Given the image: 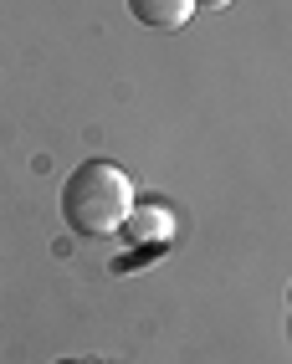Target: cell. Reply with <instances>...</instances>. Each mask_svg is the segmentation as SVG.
<instances>
[{
	"label": "cell",
	"mask_w": 292,
	"mask_h": 364,
	"mask_svg": "<svg viewBox=\"0 0 292 364\" xmlns=\"http://www.w3.org/2000/svg\"><path fill=\"white\" fill-rule=\"evenodd\" d=\"M134 215V180L113 159H87L62 185V221L77 236H113Z\"/></svg>",
	"instance_id": "1"
},
{
	"label": "cell",
	"mask_w": 292,
	"mask_h": 364,
	"mask_svg": "<svg viewBox=\"0 0 292 364\" xmlns=\"http://www.w3.org/2000/svg\"><path fill=\"white\" fill-rule=\"evenodd\" d=\"M129 16L149 31H180L195 16V0H129Z\"/></svg>",
	"instance_id": "2"
},
{
	"label": "cell",
	"mask_w": 292,
	"mask_h": 364,
	"mask_svg": "<svg viewBox=\"0 0 292 364\" xmlns=\"http://www.w3.org/2000/svg\"><path fill=\"white\" fill-rule=\"evenodd\" d=\"M231 0H195V11H226Z\"/></svg>",
	"instance_id": "3"
},
{
	"label": "cell",
	"mask_w": 292,
	"mask_h": 364,
	"mask_svg": "<svg viewBox=\"0 0 292 364\" xmlns=\"http://www.w3.org/2000/svg\"><path fill=\"white\" fill-rule=\"evenodd\" d=\"M287 303H292V293H287Z\"/></svg>",
	"instance_id": "4"
}]
</instances>
